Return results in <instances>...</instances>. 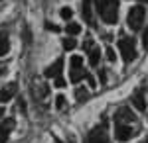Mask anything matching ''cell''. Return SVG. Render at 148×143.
Masks as SVG:
<instances>
[{
  "instance_id": "cell-18",
  "label": "cell",
  "mask_w": 148,
  "mask_h": 143,
  "mask_svg": "<svg viewBox=\"0 0 148 143\" xmlns=\"http://www.w3.org/2000/svg\"><path fill=\"white\" fill-rule=\"evenodd\" d=\"M47 92H49V86H47V84H40V86H38V96H40V98H46Z\"/></svg>"
},
{
  "instance_id": "cell-28",
  "label": "cell",
  "mask_w": 148,
  "mask_h": 143,
  "mask_svg": "<svg viewBox=\"0 0 148 143\" xmlns=\"http://www.w3.org/2000/svg\"><path fill=\"white\" fill-rule=\"evenodd\" d=\"M4 73H6V65H4V63H0V77H2Z\"/></svg>"
},
{
  "instance_id": "cell-5",
  "label": "cell",
  "mask_w": 148,
  "mask_h": 143,
  "mask_svg": "<svg viewBox=\"0 0 148 143\" xmlns=\"http://www.w3.org/2000/svg\"><path fill=\"white\" fill-rule=\"evenodd\" d=\"M132 135H136V130L132 127V123L114 121V137L119 141H128V139H132Z\"/></svg>"
},
{
  "instance_id": "cell-14",
  "label": "cell",
  "mask_w": 148,
  "mask_h": 143,
  "mask_svg": "<svg viewBox=\"0 0 148 143\" xmlns=\"http://www.w3.org/2000/svg\"><path fill=\"white\" fill-rule=\"evenodd\" d=\"M8 49H10L8 37H6V35H0V57L6 55V53H8Z\"/></svg>"
},
{
  "instance_id": "cell-16",
  "label": "cell",
  "mask_w": 148,
  "mask_h": 143,
  "mask_svg": "<svg viewBox=\"0 0 148 143\" xmlns=\"http://www.w3.org/2000/svg\"><path fill=\"white\" fill-rule=\"evenodd\" d=\"M75 45H77V41H75V39H71V37L63 39V49H65V51H71V49H75Z\"/></svg>"
},
{
  "instance_id": "cell-6",
  "label": "cell",
  "mask_w": 148,
  "mask_h": 143,
  "mask_svg": "<svg viewBox=\"0 0 148 143\" xmlns=\"http://www.w3.org/2000/svg\"><path fill=\"white\" fill-rule=\"evenodd\" d=\"M114 121H121V123H134V121H136V116H134V112L130 110L128 106H123V108H119L116 114H114Z\"/></svg>"
},
{
  "instance_id": "cell-9",
  "label": "cell",
  "mask_w": 148,
  "mask_h": 143,
  "mask_svg": "<svg viewBox=\"0 0 148 143\" xmlns=\"http://www.w3.org/2000/svg\"><path fill=\"white\" fill-rule=\"evenodd\" d=\"M81 14H83V18H85V22H87V24H91V22H93L91 0H83V4H81Z\"/></svg>"
},
{
  "instance_id": "cell-8",
  "label": "cell",
  "mask_w": 148,
  "mask_h": 143,
  "mask_svg": "<svg viewBox=\"0 0 148 143\" xmlns=\"http://www.w3.org/2000/svg\"><path fill=\"white\" fill-rule=\"evenodd\" d=\"M61 69H63V59H57L53 65H49L46 69V77L47 78H56L61 75Z\"/></svg>"
},
{
  "instance_id": "cell-17",
  "label": "cell",
  "mask_w": 148,
  "mask_h": 143,
  "mask_svg": "<svg viewBox=\"0 0 148 143\" xmlns=\"http://www.w3.org/2000/svg\"><path fill=\"white\" fill-rule=\"evenodd\" d=\"M81 65H83V59H81L79 55L71 57V69H81Z\"/></svg>"
},
{
  "instance_id": "cell-21",
  "label": "cell",
  "mask_w": 148,
  "mask_h": 143,
  "mask_svg": "<svg viewBox=\"0 0 148 143\" xmlns=\"http://www.w3.org/2000/svg\"><path fill=\"white\" fill-rule=\"evenodd\" d=\"M142 45H144V49H148V28L142 32Z\"/></svg>"
},
{
  "instance_id": "cell-2",
  "label": "cell",
  "mask_w": 148,
  "mask_h": 143,
  "mask_svg": "<svg viewBox=\"0 0 148 143\" xmlns=\"http://www.w3.org/2000/svg\"><path fill=\"white\" fill-rule=\"evenodd\" d=\"M144 18H146V8L144 6H132L128 10V16H126V24H128V28L132 32H136V30L142 28Z\"/></svg>"
},
{
  "instance_id": "cell-10",
  "label": "cell",
  "mask_w": 148,
  "mask_h": 143,
  "mask_svg": "<svg viewBox=\"0 0 148 143\" xmlns=\"http://www.w3.org/2000/svg\"><path fill=\"white\" fill-rule=\"evenodd\" d=\"M16 90H18V88H16V84H14V82H12V84H8L6 88H2V90H0V102H8V100L16 94Z\"/></svg>"
},
{
  "instance_id": "cell-20",
  "label": "cell",
  "mask_w": 148,
  "mask_h": 143,
  "mask_svg": "<svg viewBox=\"0 0 148 143\" xmlns=\"http://www.w3.org/2000/svg\"><path fill=\"white\" fill-rule=\"evenodd\" d=\"M56 106H57V108H59V110H61V108L65 106V98H63L61 94H59V96H57V98H56Z\"/></svg>"
},
{
  "instance_id": "cell-15",
  "label": "cell",
  "mask_w": 148,
  "mask_h": 143,
  "mask_svg": "<svg viewBox=\"0 0 148 143\" xmlns=\"http://www.w3.org/2000/svg\"><path fill=\"white\" fill-rule=\"evenodd\" d=\"M79 32H81L79 24H67V33H69V35H77Z\"/></svg>"
},
{
  "instance_id": "cell-25",
  "label": "cell",
  "mask_w": 148,
  "mask_h": 143,
  "mask_svg": "<svg viewBox=\"0 0 148 143\" xmlns=\"http://www.w3.org/2000/svg\"><path fill=\"white\" fill-rule=\"evenodd\" d=\"M85 78H87V82H89V86L95 88V78L91 77V75H85Z\"/></svg>"
},
{
  "instance_id": "cell-27",
  "label": "cell",
  "mask_w": 148,
  "mask_h": 143,
  "mask_svg": "<svg viewBox=\"0 0 148 143\" xmlns=\"http://www.w3.org/2000/svg\"><path fill=\"white\" fill-rule=\"evenodd\" d=\"M99 78H101L103 82H105V80H107V75H105V71H99Z\"/></svg>"
},
{
  "instance_id": "cell-26",
  "label": "cell",
  "mask_w": 148,
  "mask_h": 143,
  "mask_svg": "<svg viewBox=\"0 0 148 143\" xmlns=\"http://www.w3.org/2000/svg\"><path fill=\"white\" fill-rule=\"evenodd\" d=\"M91 45H93V41H91V39H85V43H83V49L87 51V49H91Z\"/></svg>"
},
{
  "instance_id": "cell-22",
  "label": "cell",
  "mask_w": 148,
  "mask_h": 143,
  "mask_svg": "<svg viewBox=\"0 0 148 143\" xmlns=\"http://www.w3.org/2000/svg\"><path fill=\"white\" fill-rule=\"evenodd\" d=\"M107 59H109V61H114V59H116V53H114V49H111V47L107 49Z\"/></svg>"
},
{
  "instance_id": "cell-12",
  "label": "cell",
  "mask_w": 148,
  "mask_h": 143,
  "mask_svg": "<svg viewBox=\"0 0 148 143\" xmlns=\"http://www.w3.org/2000/svg\"><path fill=\"white\" fill-rule=\"evenodd\" d=\"M85 71H81V69H71V75H69V80L75 84V82H79L81 78H85Z\"/></svg>"
},
{
  "instance_id": "cell-1",
  "label": "cell",
  "mask_w": 148,
  "mask_h": 143,
  "mask_svg": "<svg viewBox=\"0 0 148 143\" xmlns=\"http://www.w3.org/2000/svg\"><path fill=\"white\" fill-rule=\"evenodd\" d=\"M105 24H116L119 20V0H93Z\"/></svg>"
},
{
  "instance_id": "cell-19",
  "label": "cell",
  "mask_w": 148,
  "mask_h": 143,
  "mask_svg": "<svg viewBox=\"0 0 148 143\" xmlns=\"http://www.w3.org/2000/svg\"><path fill=\"white\" fill-rule=\"evenodd\" d=\"M59 14H61V18H63V20H69V18L73 16L71 8H61V12H59Z\"/></svg>"
},
{
  "instance_id": "cell-24",
  "label": "cell",
  "mask_w": 148,
  "mask_h": 143,
  "mask_svg": "<svg viewBox=\"0 0 148 143\" xmlns=\"http://www.w3.org/2000/svg\"><path fill=\"white\" fill-rule=\"evenodd\" d=\"M75 96H77V98H87V92H85V90H83V88H77V90H75Z\"/></svg>"
},
{
  "instance_id": "cell-13",
  "label": "cell",
  "mask_w": 148,
  "mask_h": 143,
  "mask_svg": "<svg viewBox=\"0 0 148 143\" xmlns=\"http://www.w3.org/2000/svg\"><path fill=\"white\" fill-rule=\"evenodd\" d=\"M99 59H101V51H99V49H91V51H89V65L97 67L99 65Z\"/></svg>"
},
{
  "instance_id": "cell-30",
  "label": "cell",
  "mask_w": 148,
  "mask_h": 143,
  "mask_svg": "<svg viewBox=\"0 0 148 143\" xmlns=\"http://www.w3.org/2000/svg\"><path fill=\"white\" fill-rule=\"evenodd\" d=\"M53 143H63V141H61V139H57V137H56V139H53Z\"/></svg>"
},
{
  "instance_id": "cell-31",
  "label": "cell",
  "mask_w": 148,
  "mask_h": 143,
  "mask_svg": "<svg viewBox=\"0 0 148 143\" xmlns=\"http://www.w3.org/2000/svg\"><path fill=\"white\" fill-rule=\"evenodd\" d=\"M140 143H148V137H144V139H142V141H140Z\"/></svg>"
},
{
  "instance_id": "cell-29",
  "label": "cell",
  "mask_w": 148,
  "mask_h": 143,
  "mask_svg": "<svg viewBox=\"0 0 148 143\" xmlns=\"http://www.w3.org/2000/svg\"><path fill=\"white\" fill-rule=\"evenodd\" d=\"M2 116H4V108L0 106V118H2Z\"/></svg>"
},
{
  "instance_id": "cell-23",
  "label": "cell",
  "mask_w": 148,
  "mask_h": 143,
  "mask_svg": "<svg viewBox=\"0 0 148 143\" xmlns=\"http://www.w3.org/2000/svg\"><path fill=\"white\" fill-rule=\"evenodd\" d=\"M53 86H57V88H63L65 86V80L61 77H56V82H53Z\"/></svg>"
},
{
  "instance_id": "cell-4",
  "label": "cell",
  "mask_w": 148,
  "mask_h": 143,
  "mask_svg": "<svg viewBox=\"0 0 148 143\" xmlns=\"http://www.w3.org/2000/svg\"><path fill=\"white\" fill-rule=\"evenodd\" d=\"M83 143H111L109 133H107V127H105V125H97V127H93L91 132L87 133V137H85V141H83Z\"/></svg>"
},
{
  "instance_id": "cell-7",
  "label": "cell",
  "mask_w": 148,
  "mask_h": 143,
  "mask_svg": "<svg viewBox=\"0 0 148 143\" xmlns=\"http://www.w3.org/2000/svg\"><path fill=\"white\" fill-rule=\"evenodd\" d=\"M130 102H132V106L136 108L138 112H144L146 110V98H144V88L140 86L136 92H132V96H130Z\"/></svg>"
},
{
  "instance_id": "cell-11",
  "label": "cell",
  "mask_w": 148,
  "mask_h": 143,
  "mask_svg": "<svg viewBox=\"0 0 148 143\" xmlns=\"http://www.w3.org/2000/svg\"><path fill=\"white\" fill-rule=\"evenodd\" d=\"M12 127H14V121L12 120L0 127V143H6V139H8V132H10Z\"/></svg>"
},
{
  "instance_id": "cell-3",
  "label": "cell",
  "mask_w": 148,
  "mask_h": 143,
  "mask_svg": "<svg viewBox=\"0 0 148 143\" xmlns=\"http://www.w3.org/2000/svg\"><path fill=\"white\" fill-rule=\"evenodd\" d=\"M119 49H121V55H123V61L125 63H130L136 59V47H134V39L128 37V35H123L119 39Z\"/></svg>"
}]
</instances>
